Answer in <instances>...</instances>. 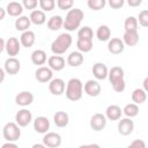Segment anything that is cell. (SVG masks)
<instances>
[{
	"label": "cell",
	"mask_w": 148,
	"mask_h": 148,
	"mask_svg": "<svg viewBox=\"0 0 148 148\" xmlns=\"http://www.w3.org/2000/svg\"><path fill=\"white\" fill-rule=\"evenodd\" d=\"M22 5H23V8H25V9H35L37 7V5H39V1H37V0H23Z\"/></svg>",
	"instance_id": "40"
},
{
	"label": "cell",
	"mask_w": 148,
	"mask_h": 148,
	"mask_svg": "<svg viewBox=\"0 0 148 148\" xmlns=\"http://www.w3.org/2000/svg\"><path fill=\"white\" fill-rule=\"evenodd\" d=\"M83 17H84V13L80 8H72L71 10H68V13L64 20L65 30H67V31L76 30L80 27Z\"/></svg>",
	"instance_id": "1"
},
{
	"label": "cell",
	"mask_w": 148,
	"mask_h": 148,
	"mask_svg": "<svg viewBox=\"0 0 148 148\" xmlns=\"http://www.w3.org/2000/svg\"><path fill=\"white\" fill-rule=\"evenodd\" d=\"M29 17H30L31 23H34V24H36V25H42V24H44L45 21H46L45 13H44L43 10H39V9L32 10V12L30 13Z\"/></svg>",
	"instance_id": "26"
},
{
	"label": "cell",
	"mask_w": 148,
	"mask_h": 148,
	"mask_svg": "<svg viewBox=\"0 0 148 148\" xmlns=\"http://www.w3.org/2000/svg\"><path fill=\"white\" fill-rule=\"evenodd\" d=\"M2 135L7 140V142H15L21 136V130L20 126L16 123H7L2 128Z\"/></svg>",
	"instance_id": "5"
},
{
	"label": "cell",
	"mask_w": 148,
	"mask_h": 148,
	"mask_svg": "<svg viewBox=\"0 0 148 148\" xmlns=\"http://www.w3.org/2000/svg\"><path fill=\"white\" fill-rule=\"evenodd\" d=\"M83 90L88 96L96 97L101 94L102 88H101V84L96 80H88L83 86Z\"/></svg>",
	"instance_id": "12"
},
{
	"label": "cell",
	"mask_w": 148,
	"mask_h": 148,
	"mask_svg": "<svg viewBox=\"0 0 148 148\" xmlns=\"http://www.w3.org/2000/svg\"><path fill=\"white\" fill-rule=\"evenodd\" d=\"M61 27H64V18L60 15H53L47 21V28L51 31H57Z\"/></svg>",
	"instance_id": "27"
},
{
	"label": "cell",
	"mask_w": 148,
	"mask_h": 148,
	"mask_svg": "<svg viewBox=\"0 0 148 148\" xmlns=\"http://www.w3.org/2000/svg\"><path fill=\"white\" fill-rule=\"evenodd\" d=\"M56 6L54 0H39V7L43 12H51Z\"/></svg>",
	"instance_id": "37"
},
{
	"label": "cell",
	"mask_w": 148,
	"mask_h": 148,
	"mask_svg": "<svg viewBox=\"0 0 148 148\" xmlns=\"http://www.w3.org/2000/svg\"><path fill=\"white\" fill-rule=\"evenodd\" d=\"M123 112L124 114L127 117V118H133V117H136L138 113H139V106L134 103H130V104H126L125 108L123 109Z\"/></svg>",
	"instance_id": "34"
},
{
	"label": "cell",
	"mask_w": 148,
	"mask_h": 148,
	"mask_svg": "<svg viewBox=\"0 0 148 148\" xmlns=\"http://www.w3.org/2000/svg\"><path fill=\"white\" fill-rule=\"evenodd\" d=\"M134 130V123L131 118H123L118 123V132L121 135H130Z\"/></svg>",
	"instance_id": "15"
},
{
	"label": "cell",
	"mask_w": 148,
	"mask_h": 148,
	"mask_svg": "<svg viewBox=\"0 0 148 148\" xmlns=\"http://www.w3.org/2000/svg\"><path fill=\"white\" fill-rule=\"evenodd\" d=\"M94 32L90 27H82L77 31V39H87V40H92Z\"/></svg>",
	"instance_id": "35"
},
{
	"label": "cell",
	"mask_w": 148,
	"mask_h": 148,
	"mask_svg": "<svg viewBox=\"0 0 148 148\" xmlns=\"http://www.w3.org/2000/svg\"><path fill=\"white\" fill-rule=\"evenodd\" d=\"M31 61L34 65L42 67V65H44L46 61V52L44 50H35L31 53Z\"/></svg>",
	"instance_id": "28"
},
{
	"label": "cell",
	"mask_w": 148,
	"mask_h": 148,
	"mask_svg": "<svg viewBox=\"0 0 148 148\" xmlns=\"http://www.w3.org/2000/svg\"><path fill=\"white\" fill-rule=\"evenodd\" d=\"M35 77L38 82L40 83H46V82H51L52 77H53V71L47 66H42L39 68H37L36 73H35Z\"/></svg>",
	"instance_id": "6"
},
{
	"label": "cell",
	"mask_w": 148,
	"mask_h": 148,
	"mask_svg": "<svg viewBox=\"0 0 148 148\" xmlns=\"http://www.w3.org/2000/svg\"><path fill=\"white\" fill-rule=\"evenodd\" d=\"M127 148H147V146H146V143H145L143 140L136 139V140L132 141V143H131Z\"/></svg>",
	"instance_id": "41"
},
{
	"label": "cell",
	"mask_w": 148,
	"mask_h": 148,
	"mask_svg": "<svg viewBox=\"0 0 148 148\" xmlns=\"http://www.w3.org/2000/svg\"><path fill=\"white\" fill-rule=\"evenodd\" d=\"M141 2H142L141 0H128L127 1L128 6H131V7H138L141 5Z\"/></svg>",
	"instance_id": "43"
},
{
	"label": "cell",
	"mask_w": 148,
	"mask_h": 148,
	"mask_svg": "<svg viewBox=\"0 0 148 148\" xmlns=\"http://www.w3.org/2000/svg\"><path fill=\"white\" fill-rule=\"evenodd\" d=\"M5 15H6V10L3 8H0V20H3Z\"/></svg>",
	"instance_id": "49"
},
{
	"label": "cell",
	"mask_w": 148,
	"mask_h": 148,
	"mask_svg": "<svg viewBox=\"0 0 148 148\" xmlns=\"http://www.w3.org/2000/svg\"><path fill=\"white\" fill-rule=\"evenodd\" d=\"M96 37L101 42H108V40H110V38H111V30H110V28L108 25H105V24L99 25L98 29H97V31H96Z\"/></svg>",
	"instance_id": "29"
},
{
	"label": "cell",
	"mask_w": 148,
	"mask_h": 148,
	"mask_svg": "<svg viewBox=\"0 0 148 148\" xmlns=\"http://www.w3.org/2000/svg\"><path fill=\"white\" fill-rule=\"evenodd\" d=\"M106 126V117L103 113H95L91 118H90V127L98 132L104 130V127Z\"/></svg>",
	"instance_id": "13"
},
{
	"label": "cell",
	"mask_w": 148,
	"mask_h": 148,
	"mask_svg": "<svg viewBox=\"0 0 148 148\" xmlns=\"http://www.w3.org/2000/svg\"><path fill=\"white\" fill-rule=\"evenodd\" d=\"M43 143L47 148H58L61 145V136L56 132H47L43 138Z\"/></svg>",
	"instance_id": "8"
},
{
	"label": "cell",
	"mask_w": 148,
	"mask_h": 148,
	"mask_svg": "<svg viewBox=\"0 0 148 148\" xmlns=\"http://www.w3.org/2000/svg\"><path fill=\"white\" fill-rule=\"evenodd\" d=\"M132 101L134 104H142L147 98V92L143 90V88H136L132 92Z\"/></svg>",
	"instance_id": "31"
},
{
	"label": "cell",
	"mask_w": 148,
	"mask_h": 148,
	"mask_svg": "<svg viewBox=\"0 0 148 148\" xmlns=\"http://www.w3.org/2000/svg\"><path fill=\"white\" fill-rule=\"evenodd\" d=\"M73 5L74 2L72 0H58L57 1V6L59 7V9H62V10H67V9L71 10Z\"/></svg>",
	"instance_id": "39"
},
{
	"label": "cell",
	"mask_w": 148,
	"mask_h": 148,
	"mask_svg": "<svg viewBox=\"0 0 148 148\" xmlns=\"http://www.w3.org/2000/svg\"><path fill=\"white\" fill-rule=\"evenodd\" d=\"M147 148H148V147H147Z\"/></svg>",
	"instance_id": "51"
},
{
	"label": "cell",
	"mask_w": 148,
	"mask_h": 148,
	"mask_svg": "<svg viewBox=\"0 0 148 148\" xmlns=\"http://www.w3.org/2000/svg\"><path fill=\"white\" fill-rule=\"evenodd\" d=\"M76 47L81 53H87V52L91 51V49H92V40L77 39L76 40Z\"/></svg>",
	"instance_id": "33"
},
{
	"label": "cell",
	"mask_w": 148,
	"mask_h": 148,
	"mask_svg": "<svg viewBox=\"0 0 148 148\" xmlns=\"http://www.w3.org/2000/svg\"><path fill=\"white\" fill-rule=\"evenodd\" d=\"M53 121L56 124L57 127H66L68 125V121H69V117L67 114V112L65 111H57L53 116Z\"/></svg>",
	"instance_id": "22"
},
{
	"label": "cell",
	"mask_w": 148,
	"mask_h": 148,
	"mask_svg": "<svg viewBox=\"0 0 148 148\" xmlns=\"http://www.w3.org/2000/svg\"><path fill=\"white\" fill-rule=\"evenodd\" d=\"M138 22L140 23L141 27L148 28V9H143L139 13V17H138Z\"/></svg>",
	"instance_id": "38"
},
{
	"label": "cell",
	"mask_w": 148,
	"mask_h": 148,
	"mask_svg": "<svg viewBox=\"0 0 148 148\" xmlns=\"http://www.w3.org/2000/svg\"><path fill=\"white\" fill-rule=\"evenodd\" d=\"M3 69L6 71L7 74L15 75L21 69V62L16 58H8V59H6V61L3 64Z\"/></svg>",
	"instance_id": "11"
},
{
	"label": "cell",
	"mask_w": 148,
	"mask_h": 148,
	"mask_svg": "<svg viewBox=\"0 0 148 148\" xmlns=\"http://www.w3.org/2000/svg\"><path fill=\"white\" fill-rule=\"evenodd\" d=\"M142 86H143V90H145L146 92H148V76L145 77V80H143V82H142Z\"/></svg>",
	"instance_id": "46"
},
{
	"label": "cell",
	"mask_w": 148,
	"mask_h": 148,
	"mask_svg": "<svg viewBox=\"0 0 148 148\" xmlns=\"http://www.w3.org/2000/svg\"><path fill=\"white\" fill-rule=\"evenodd\" d=\"M1 148H18V146L15 142H6L1 146Z\"/></svg>",
	"instance_id": "44"
},
{
	"label": "cell",
	"mask_w": 148,
	"mask_h": 148,
	"mask_svg": "<svg viewBox=\"0 0 148 148\" xmlns=\"http://www.w3.org/2000/svg\"><path fill=\"white\" fill-rule=\"evenodd\" d=\"M21 50V43L16 37H9L6 40V52L8 53L9 58H15L20 53Z\"/></svg>",
	"instance_id": "7"
},
{
	"label": "cell",
	"mask_w": 148,
	"mask_h": 148,
	"mask_svg": "<svg viewBox=\"0 0 148 148\" xmlns=\"http://www.w3.org/2000/svg\"><path fill=\"white\" fill-rule=\"evenodd\" d=\"M49 90L52 95H56V96H60L65 92V81L60 77H56V79H52L51 82H49Z\"/></svg>",
	"instance_id": "10"
},
{
	"label": "cell",
	"mask_w": 148,
	"mask_h": 148,
	"mask_svg": "<svg viewBox=\"0 0 148 148\" xmlns=\"http://www.w3.org/2000/svg\"><path fill=\"white\" fill-rule=\"evenodd\" d=\"M34 130L37 133L40 134H46L47 131L50 130V120L44 117V116H39L34 120Z\"/></svg>",
	"instance_id": "14"
},
{
	"label": "cell",
	"mask_w": 148,
	"mask_h": 148,
	"mask_svg": "<svg viewBox=\"0 0 148 148\" xmlns=\"http://www.w3.org/2000/svg\"><path fill=\"white\" fill-rule=\"evenodd\" d=\"M92 74L97 80H105L109 76V69L103 62H96L92 66Z\"/></svg>",
	"instance_id": "17"
},
{
	"label": "cell",
	"mask_w": 148,
	"mask_h": 148,
	"mask_svg": "<svg viewBox=\"0 0 148 148\" xmlns=\"http://www.w3.org/2000/svg\"><path fill=\"white\" fill-rule=\"evenodd\" d=\"M125 1L124 0H110L109 1V5L111 8H114V9H118V8H121L124 6Z\"/></svg>",
	"instance_id": "42"
},
{
	"label": "cell",
	"mask_w": 148,
	"mask_h": 148,
	"mask_svg": "<svg viewBox=\"0 0 148 148\" xmlns=\"http://www.w3.org/2000/svg\"><path fill=\"white\" fill-rule=\"evenodd\" d=\"M15 102L20 106H28L34 102V95L30 91H21L16 95Z\"/></svg>",
	"instance_id": "18"
},
{
	"label": "cell",
	"mask_w": 148,
	"mask_h": 148,
	"mask_svg": "<svg viewBox=\"0 0 148 148\" xmlns=\"http://www.w3.org/2000/svg\"><path fill=\"white\" fill-rule=\"evenodd\" d=\"M47 65L52 71L59 72L65 67V59L61 56H51L47 59Z\"/></svg>",
	"instance_id": "19"
},
{
	"label": "cell",
	"mask_w": 148,
	"mask_h": 148,
	"mask_svg": "<svg viewBox=\"0 0 148 148\" xmlns=\"http://www.w3.org/2000/svg\"><path fill=\"white\" fill-rule=\"evenodd\" d=\"M87 5L92 10H99V9H102V8L105 7L106 1L105 0H88Z\"/></svg>",
	"instance_id": "36"
},
{
	"label": "cell",
	"mask_w": 148,
	"mask_h": 148,
	"mask_svg": "<svg viewBox=\"0 0 148 148\" xmlns=\"http://www.w3.org/2000/svg\"><path fill=\"white\" fill-rule=\"evenodd\" d=\"M31 148H46V146L44 143H35V145H32Z\"/></svg>",
	"instance_id": "48"
},
{
	"label": "cell",
	"mask_w": 148,
	"mask_h": 148,
	"mask_svg": "<svg viewBox=\"0 0 148 148\" xmlns=\"http://www.w3.org/2000/svg\"><path fill=\"white\" fill-rule=\"evenodd\" d=\"M5 72H6V71H5L3 68H1V69H0V74H1V79H0V81H1V82H2V81H3V79H5Z\"/></svg>",
	"instance_id": "50"
},
{
	"label": "cell",
	"mask_w": 148,
	"mask_h": 148,
	"mask_svg": "<svg viewBox=\"0 0 148 148\" xmlns=\"http://www.w3.org/2000/svg\"><path fill=\"white\" fill-rule=\"evenodd\" d=\"M121 114H123V110L120 109V106L116 104L109 105L105 110V117L109 120H119Z\"/></svg>",
	"instance_id": "20"
},
{
	"label": "cell",
	"mask_w": 148,
	"mask_h": 148,
	"mask_svg": "<svg viewBox=\"0 0 148 148\" xmlns=\"http://www.w3.org/2000/svg\"><path fill=\"white\" fill-rule=\"evenodd\" d=\"M30 24H31V21H30V17H28V16H20L15 20V28L18 31L24 32V31L29 30Z\"/></svg>",
	"instance_id": "30"
},
{
	"label": "cell",
	"mask_w": 148,
	"mask_h": 148,
	"mask_svg": "<svg viewBox=\"0 0 148 148\" xmlns=\"http://www.w3.org/2000/svg\"><path fill=\"white\" fill-rule=\"evenodd\" d=\"M35 40H36V35H35V32L31 31V30H27V31L22 32V35H21V37H20V43H21V45L24 46V47H27V49H28V47H31V46L34 45Z\"/></svg>",
	"instance_id": "21"
},
{
	"label": "cell",
	"mask_w": 148,
	"mask_h": 148,
	"mask_svg": "<svg viewBox=\"0 0 148 148\" xmlns=\"http://www.w3.org/2000/svg\"><path fill=\"white\" fill-rule=\"evenodd\" d=\"M124 69L119 66H114L109 71V80L112 84V89L117 92H123L125 90V80H124Z\"/></svg>",
	"instance_id": "4"
},
{
	"label": "cell",
	"mask_w": 148,
	"mask_h": 148,
	"mask_svg": "<svg viewBox=\"0 0 148 148\" xmlns=\"http://www.w3.org/2000/svg\"><path fill=\"white\" fill-rule=\"evenodd\" d=\"M0 43H1V46H0V52H2L3 50H6V40L3 38L0 39Z\"/></svg>",
	"instance_id": "47"
},
{
	"label": "cell",
	"mask_w": 148,
	"mask_h": 148,
	"mask_svg": "<svg viewBox=\"0 0 148 148\" xmlns=\"http://www.w3.org/2000/svg\"><path fill=\"white\" fill-rule=\"evenodd\" d=\"M6 9H7V13L10 16H13V17H20V15L23 12V5L21 2H17V1H12V2H8Z\"/></svg>",
	"instance_id": "23"
},
{
	"label": "cell",
	"mask_w": 148,
	"mask_h": 148,
	"mask_svg": "<svg viewBox=\"0 0 148 148\" xmlns=\"http://www.w3.org/2000/svg\"><path fill=\"white\" fill-rule=\"evenodd\" d=\"M123 42L127 46H135L139 43L138 31H125L123 36Z\"/></svg>",
	"instance_id": "24"
},
{
	"label": "cell",
	"mask_w": 148,
	"mask_h": 148,
	"mask_svg": "<svg viewBox=\"0 0 148 148\" xmlns=\"http://www.w3.org/2000/svg\"><path fill=\"white\" fill-rule=\"evenodd\" d=\"M83 62V54L80 51H73L67 57V64L72 67H77Z\"/></svg>",
	"instance_id": "25"
},
{
	"label": "cell",
	"mask_w": 148,
	"mask_h": 148,
	"mask_svg": "<svg viewBox=\"0 0 148 148\" xmlns=\"http://www.w3.org/2000/svg\"><path fill=\"white\" fill-rule=\"evenodd\" d=\"M138 25H139L138 18L134 16H128L124 22L125 31H138Z\"/></svg>",
	"instance_id": "32"
},
{
	"label": "cell",
	"mask_w": 148,
	"mask_h": 148,
	"mask_svg": "<svg viewBox=\"0 0 148 148\" xmlns=\"http://www.w3.org/2000/svg\"><path fill=\"white\" fill-rule=\"evenodd\" d=\"M15 120H16V124L20 126V127H25L28 126L31 120H32V114L29 110L27 109H22L20 111L16 112L15 114Z\"/></svg>",
	"instance_id": "9"
},
{
	"label": "cell",
	"mask_w": 148,
	"mask_h": 148,
	"mask_svg": "<svg viewBox=\"0 0 148 148\" xmlns=\"http://www.w3.org/2000/svg\"><path fill=\"white\" fill-rule=\"evenodd\" d=\"M77 148H101V147L97 143H90V145H82V146H80Z\"/></svg>",
	"instance_id": "45"
},
{
	"label": "cell",
	"mask_w": 148,
	"mask_h": 148,
	"mask_svg": "<svg viewBox=\"0 0 148 148\" xmlns=\"http://www.w3.org/2000/svg\"><path fill=\"white\" fill-rule=\"evenodd\" d=\"M65 95H66L67 99H69L72 102H76V101L81 99V97L83 95V83L81 82V80L77 77L69 79V81L66 84Z\"/></svg>",
	"instance_id": "2"
},
{
	"label": "cell",
	"mask_w": 148,
	"mask_h": 148,
	"mask_svg": "<svg viewBox=\"0 0 148 148\" xmlns=\"http://www.w3.org/2000/svg\"><path fill=\"white\" fill-rule=\"evenodd\" d=\"M125 49V44L120 38H111L108 43V50L112 54H120Z\"/></svg>",
	"instance_id": "16"
},
{
	"label": "cell",
	"mask_w": 148,
	"mask_h": 148,
	"mask_svg": "<svg viewBox=\"0 0 148 148\" xmlns=\"http://www.w3.org/2000/svg\"><path fill=\"white\" fill-rule=\"evenodd\" d=\"M72 36L69 34H60L51 44V51L54 56H60V54H64L68 49L69 46L72 45Z\"/></svg>",
	"instance_id": "3"
}]
</instances>
